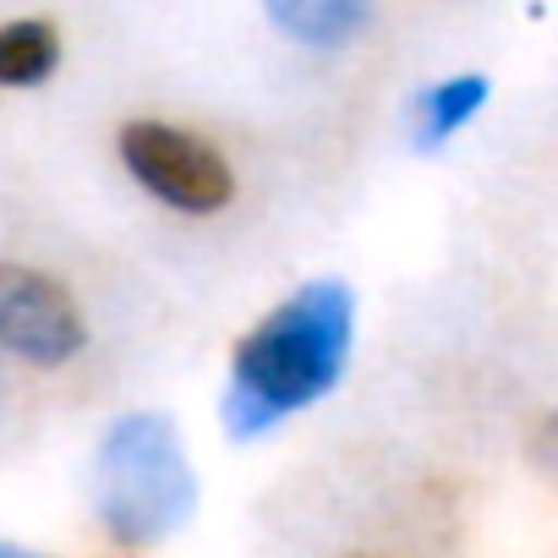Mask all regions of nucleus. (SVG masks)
I'll return each instance as SVG.
<instances>
[{
	"label": "nucleus",
	"instance_id": "obj_1",
	"mask_svg": "<svg viewBox=\"0 0 558 558\" xmlns=\"http://www.w3.org/2000/svg\"><path fill=\"white\" fill-rule=\"evenodd\" d=\"M356 296L340 279H313L286 307H274L241 345L225 389V427L235 438H263L291 411H307L345 378Z\"/></svg>",
	"mask_w": 558,
	"mask_h": 558
},
{
	"label": "nucleus",
	"instance_id": "obj_2",
	"mask_svg": "<svg viewBox=\"0 0 558 558\" xmlns=\"http://www.w3.org/2000/svg\"><path fill=\"white\" fill-rule=\"evenodd\" d=\"M197 509V476L181 433L159 411L121 416L94 454V514L126 547L175 536Z\"/></svg>",
	"mask_w": 558,
	"mask_h": 558
},
{
	"label": "nucleus",
	"instance_id": "obj_3",
	"mask_svg": "<svg viewBox=\"0 0 558 558\" xmlns=\"http://www.w3.org/2000/svg\"><path fill=\"white\" fill-rule=\"evenodd\" d=\"M121 159L143 192H154L159 203H170L181 214H214L235 197V175H230L225 154L181 126L132 121L121 132Z\"/></svg>",
	"mask_w": 558,
	"mask_h": 558
},
{
	"label": "nucleus",
	"instance_id": "obj_4",
	"mask_svg": "<svg viewBox=\"0 0 558 558\" xmlns=\"http://www.w3.org/2000/svg\"><path fill=\"white\" fill-rule=\"evenodd\" d=\"M0 345L39 367H61L83 351V313L61 279L28 263H0Z\"/></svg>",
	"mask_w": 558,
	"mask_h": 558
},
{
	"label": "nucleus",
	"instance_id": "obj_5",
	"mask_svg": "<svg viewBox=\"0 0 558 558\" xmlns=\"http://www.w3.org/2000/svg\"><path fill=\"white\" fill-rule=\"evenodd\" d=\"M263 7L279 34H291L296 45H313V50L351 45L373 17V0H263Z\"/></svg>",
	"mask_w": 558,
	"mask_h": 558
},
{
	"label": "nucleus",
	"instance_id": "obj_6",
	"mask_svg": "<svg viewBox=\"0 0 558 558\" xmlns=\"http://www.w3.org/2000/svg\"><path fill=\"white\" fill-rule=\"evenodd\" d=\"M56 61H61V39L50 23L23 17L0 28V88H34L56 72Z\"/></svg>",
	"mask_w": 558,
	"mask_h": 558
},
{
	"label": "nucleus",
	"instance_id": "obj_7",
	"mask_svg": "<svg viewBox=\"0 0 558 558\" xmlns=\"http://www.w3.org/2000/svg\"><path fill=\"white\" fill-rule=\"evenodd\" d=\"M482 105H487V77H449V83H433V88L416 99V143H422V148L449 143Z\"/></svg>",
	"mask_w": 558,
	"mask_h": 558
},
{
	"label": "nucleus",
	"instance_id": "obj_8",
	"mask_svg": "<svg viewBox=\"0 0 558 558\" xmlns=\"http://www.w3.org/2000/svg\"><path fill=\"white\" fill-rule=\"evenodd\" d=\"M0 558H50V553H34V547H17V542H0Z\"/></svg>",
	"mask_w": 558,
	"mask_h": 558
}]
</instances>
